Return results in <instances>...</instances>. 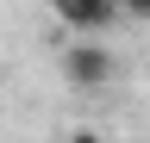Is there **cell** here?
Returning a JSON list of instances; mask_svg holds the SVG:
<instances>
[{
    "label": "cell",
    "instance_id": "6da1fadb",
    "mask_svg": "<svg viewBox=\"0 0 150 143\" xmlns=\"http://www.w3.org/2000/svg\"><path fill=\"white\" fill-rule=\"evenodd\" d=\"M63 75H69V87H81V93H106L112 81H119V56H112L106 44H69L63 50Z\"/></svg>",
    "mask_w": 150,
    "mask_h": 143
},
{
    "label": "cell",
    "instance_id": "7a4b0ae2",
    "mask_svg": "<svg viewBox=\"0 0 150 143\" xmlns=\"http://www.w3.org/2000/svg\"><path fill=\"white\" fill-rule=\"evenodd\" d=\"M50 13L69 31H112V19L125 13V0H50Z\"/></svg>",
    "mask_w": 150,
    "mask_h": 143
},
{
    "label": "cell",
    "instance_id": "3957f363",
    "mask_svg": "<svg viewBox=\"0 0 150 143\" xmlns=\"http://www.w3.org/2000/svg\"><path fill=\"white\" fill-rule=\"evenodd\" d=\"M125 13L131 19H150V0H125Z\"/></svg>",
    "mask_w": 150,
    "mask_h": 143
},
{
    "label": "cell",
    "instance_id": "277c9868",
    "mask_svg": "<svg viewBox=\"0 0 150 143\" xmlns=\"http://www.w3.org/2000/svg\"><path fill=\"white\" fill-rule=\"evenodd\" d=\"M69 143H100V131H75V137H69Z\"/></svg>",
    "mask_w": 150,
    "mask_h": 143
}]
</instances>
